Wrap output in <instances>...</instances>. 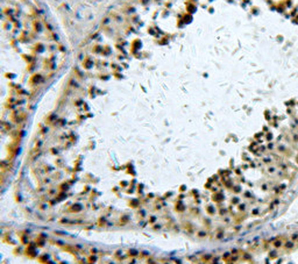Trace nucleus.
<instances>
[{
	"mask_svg": "<svg viewBox=\"0 0 298 264\" xmlns=\"http://www.w3.org/2000/svg\"><path fill=\"white\" fill-rule=\"evenodd\" d=\"M83 210V206L79 204H74L73 206L71 207V212H80Z\"/></svg>",
	"mask_w": 298,
	"mask_h": 264,
	"instance_id": "nucleus-1",
	"label": "nucleus"
},
{
	"mask_svg": "<svg viewBox=\"0 0 298 264\" xmlns=\"http://www.w3.org/2000/svg\"><path fill=\"white\" fill-rule=\"evenodd\" d=\"M153 221L154 222L156 221V216H150V222H153Z\"/></svg>",
	"mask_w": 298,
	"mask_h": 264,
	"instance_id": "nucleus-2",
	"label": "nucleus"
}]
</instances>
